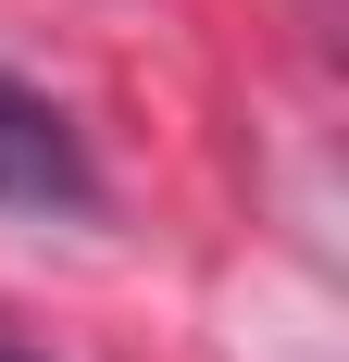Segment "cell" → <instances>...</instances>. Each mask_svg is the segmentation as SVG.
Masks as SVG:
<instances>
[{
	"label": "cell",
	"mask_w": 349,
	"mask_h": 362,
	"mask_svg": "<svg viewBox=\"0 0 349 362\" xmlns=\"http://www.w3.org/2000/svg\"><path fill=\"white\" fill-rule=\"evenodd\" d=\"M0 213H100V163L63 125V100H37L25 75H0Z\"/></svg>",
	"instance_id": "cell-1"
},
{
	"label": "cell",
	"mask_w": 349,
	"mask_h": 362,
	"mask_svg": "<svg viewBox=\"0 0 349 362\" xmlns=\"http://www.w3.org/2000/svg\"><path fill=\"white\" fill-rule=\"evenodd\" d=\"M0 362H37V350H13V337H0Z\"/></svg>",
	"instance_id": "cell-2"
}]
</instances>
